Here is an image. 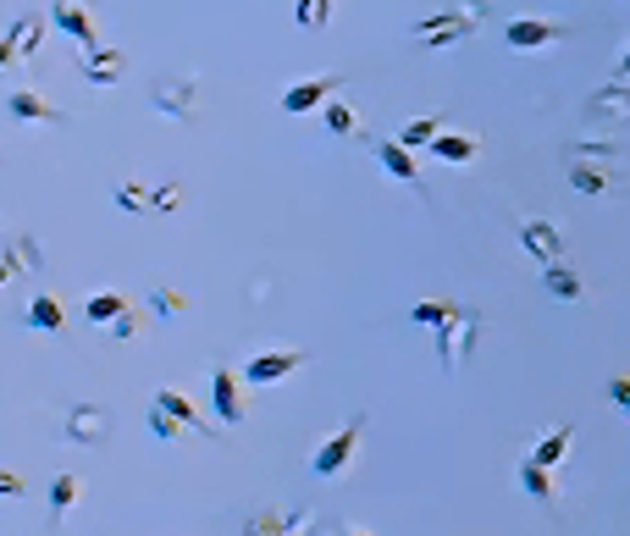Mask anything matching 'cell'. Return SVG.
<instances>
[{
  "label": "cell",
  "mask_w": 630,
  "mask_h": 536,
  "mask_svg": "<svg viewBox=\"0 0 630 536\" xmlns=\"http://www.w3.org/2000/svg\"><path fill=\"white\" fill-rule=\"evenodd\" d=\"M482 28V0H454V12H437L426 23H415L409 34L426 45V50H448L460 34H476Z\"/></svg>",
  "instance_id": "obj_1"
},
{
  "label": "cell",
  "mask_w": 630,
  "mask_h": 536,
  "mask_svg": "<svg viewBox=\"0 0 630 536\" xmlns=\"http://www.w3.org/2000/svg\"><path fill=\"white\" fill-rule=\"evenodd\" d=\"M150 106L161 117H177V122H189L200 111V78H155L150 88Z\"/></svg>",
  "instance_id": "obj_2"
},
{
  "label": "cell",
  "mask_w": 630,
  "mask_h": 536,
  "mask_svg": "<svg viewBox=\"0 0 630 536\" xmlns=\"http://www.w3.org/2000/svg\"><path fill=\"white\" fill-rule=\"evenodd\" d=\"M359 437H366V415H348V426H343L337 437L321 442L316 476H337V471H348V460H354V449H359Z\"/></svg>",
  "instance_id": "obj_3"
},
{
  "label": "cell",
  "mask_w": 630,
  "mask_h": 536,
  "mask_svg": "<svg viewBox=\"0 0 630 536\" xmlns=\"http://www.w3.org/2000/svg\"><path fill=\"white\" fill-rule=\"evenodd\" d=\"M476 332H482V315H476V310H460L454 321L442 326V371H448V377L460 371V360H471Z\"/></svg>",
  "instance_id": "obj_4"
},
{
  "label": "cell",
  "mask_w": 630,
  "mask_h": 536,
  "mask_svg": "<svg viewBox=\"0 0 630 536\" xmlns=\"http://www.w3.org/2000/svg\"><path fill=\"white\" fill-rule=\"evenodd\" d=\"M67 437L78 442V449H100V442L111 437V415L100 404H72L67 409Z\"/></svg>",
  "instance_id": "obj_5"
},
{
  "label": "cell",
  "mask_w": 630,
  "mask_h": 536,
  "mask_svg": "<svg viewBox=\"0 0 630 536\" xmlns=\"http://www.w3.org/2000/svg\"><path fill=\"white\" fill-rule=\"evenodd\" d=\"M305 366V354L299 348H265V354H254V360H243V382H283V377H294Z\"/></svg>",
  "instance_id": "obj_6"
},
{
  "label": "cell",
  "mask_w": 630,
  "mask_h": 536,
  "mask_svg": "<svg viewBox=\"0 0 630 536\" xmlns=\"http://www.w3.org/2000/svg\"><path fill=\"white\" fill-rule=\"evenodd\" d=\"M520 243L531 249V260H536V265L564 260V233H559L554 222H543V216H525V222H520Z\"/></svg>",
  "instance_id": "obj_7"
},
{
  "label": "cell",
  "mask_w": 630,
  "mask_h": 536,
  "mask_svg": "<svg viewBox=\"0 0 630 536\" xmlns=\"http://www.w3.org/2000/svg\"><path fill=\"white\" fill-rule=\"evenodd\" d=\"M559 39H564L559 23H536V17H514V23L503 28V45H509V50H548V45H559Z\"/></svg>",
  "instance_id": "obj_8"
},
{
  "label": "cell",
  "mask_w": 630,
  "mask_h": 536,
  "mask_svg": "<svg viewBox=\"0 0 630 536\" xmlns=\"http://www.w3.org/2000/svg\"><path fill=\"white\" fill-rule=\"evenodd\" d=\"M50 17H56V28L72 34L83 50H95V45H100V39H95V17L83 12V0H50Z\"/></svg>",
  "instance_id": "obj_9"
},
{
  "label": "cell",
  "mask_w": 630,
  "mask_h": 536,
  "mask_svg": "<svg viewBox=\"0 0 630 536\" xmlns=\"http://www.w3.org/2000/svg\"><path fill=\"white\" fill-rule=\"evenodd\" d=\"M343 88V78H305V83H294L288 95H283V111H316V106H332L326 95H337Z\"/></svg>",
  "instance_id": "obj_10"
},
{
  "label": "cell",
  "mask_w": 630,
  "mask_h": 536,
  "mask_svg": "<svg viewBox=\"0 0 630 536\" xmlns=\"http://www.w3.org/2000/svg\"><path fill=\"white\" fill-rule=\"evenodd\" d=\"M7 111H12V117H23V122H50V128H56V122H67V117H61V111L39 95V88H12V95H7Z\"/></svg>",
  "instance_id": "obj_11"
},
{
  "label": "cell",
  "mask_w": 630,
  "mask_h": 536,
  "mask_svg": "<svg viewBox=\"0 0 630 536\" xmlns=\"http://www.w3.org/2000/svg\"><path fill=\"white\" fill-rule=\"evenodd\" d=\"M211 398H216V415H222L227 426H238V420H243V393H238L233 366H216V377H211Z\"/></svg>",
  "instance_id": "obj_12"
},
{
  "label": "cell",
  "mask_w": 630,
  "mask_h": 536,
  "mask_svg": "<svg viewBox=\"0 0 630 536\" xmlns=\"http://www.w3.org/2000/svg\"><path fill=\"white\" fill-rule=\"evenodd\" d=\"M570 442H575V426H554V431H543V437H536L531 442V465H543V471H554L564 454H570Z\"/></svg>",
  "instance_id": "obj_13"
},
{
  "label": "cell",
  "mask_w": 630,
  "mask_h": 536,
  "mask_svg": "<svg viewBox=\"0 0 630 536\" xmlns=\"http://www.w3.org/2000/svg\"><path fill=\"white\" fill-rule=\"evenodd\" d=\"M586 117H603V122H619V117H630V83H603V88H592V100H586Z\"/></svg>",
  "instance_id": "obj_14"
},
{
  "label": "cell",
  "mask_w": 630,
  "mask_h": 536,
  "mask_svg": "<svg viewBox=\"0 0 630 536\" xmlns=\"http://www.w3.org/2000/svg\"><path fill=\"white\" fill-rule=\"evenodd\" d=\"M78 67H83V78H88V83H117L128 61H122V50L95 45V50H78Z\"/></svg>",
  "instance_id": "obj_15"
},
{
  "label": "cell",
  "mask_w": 630,
  "mask_h": 536,
  "mask_svg": "<svg viewBox=\"0 0 630 536\" xmlns=\"http://www.w3.org/2000/svg\"><path fill=\"white\" fill-rule=\"evenodd\" d=\"M377 160L388 166L393 183H420V166L409 160V150H404L399 139H377Z\"/></svg>",
  "instance_id": "obj_16"
},
{
  "label": "cell",
  "mask_w": 630,
  "mask_h": 536,
  "mask_svg": "<svg viewBox=\"0 0 630 536\" xmlns=\"http://www.w3.org/2000/svg\"><path fill=\"white\" fill-rule=\"evenodd\" d=\"M543 288L554 294V299H581L586 294V283L570 272V265L564 260H554V265H543Z\"/></svg>",
  "instance_id": "obj_17"
},
{
  "label": "cell",
  "mask_w": 630,
  "mask_h": 536,
  "mask_svg": "<svg viewBox=\"0 0 630 536\" xmlns=\"http://www.w3.org/2000/svg\"><path fill=\"white\" fill-rule=\"evenodd\" d=\"M155 409H166L177 426H200V431H205V420H200V404H189V398L177 393V388H161V393H155Z\"/></svg>",
  "instance_id": "obj_18"
},
{
  "label": "cell",
  "mask_w": 630,
  "mask_h": 536,
  "mask_svg": "<svg viewBox=\"0 0 630 536\" xmlns=\"http://www.w3.org/2000/svg\"><path fill=\"white\" fill-rule=\"evenodd\" d=\"M39 34H45V23H39V17H23V23L7 34V50H0V56H7V61H17V56H34V50H39Z\"/></svg>",
  "instance_id": "obj_19"
},
{
  "label": "cell",
  "mask_w": 630,
  "mask_h": 536,
  "mask_svg": "<svg viewBox=\"0 0 630 536\" xmlns=\"http://www.w3.org/2000/svg\"><path fill=\"white\" fill-rule=\"evenodd\" d=\"M128 310H133V305H128L122 294H95V299H88V305H83V315H88V321H95V326H117V321H122Z\"/></svg>",
  "instance_id": "obj_20"
},
{
  "label": "cell",
  "mask_w": 630,
  "mask_h": 536,
  "mask_svg": "<svg viewBox=\"0 0 630 536\" xmlns=\"http://www.w3.org/2000/svg\"><path fill=\"white\" fill-rule=\"evenodd\" d=\"M520 481H525V492L536 498V503H554L559 498V481H554V471H543V465H520Z\"/></svg>",
  "instance_id": "obj_21"
},
{
  "label": "cell",
  "mask_w": 630,
  "mask_h": 536,
  "mask_svg": "<svg viewBox=\"0 0 630 536\" xmlns=\"http://www.w3.org/2000/svg\"><path fill=\"white\" fill-rule=\"evenodd\" d=\"M431 150H437L442 160H454V166H460V160H476V150H482V144H476L471 133H442Z\"/></svg>",
  "instance_id": "obj_22"
},
{
  "label": "cell",
  "mask_w": 630,
  "mask_h": 536,
  "mask_svg": "<svg viewBox=\"0 0 630 536\" xmlns=\"http://www.w3.org/2000/svg\"><path fill=\"white\" fill-rule=\"evenodd\" d=\"M437 139H442V122H437V117H415V122H404V133H399L404 150H420V144H437Z\"/></svg>",
  "instance_id": "obj_23"
},
{
  "label": "cell",
  "mask_w": 630,
  "mask_h": 536,
  "mask_svg": "<svg viewBox=\"0 0 630 536\" xmlns=\"http://www.w3.org/2000/svg\"><path fill=\"white\" fill-rule=\"evenodd\" d=\"M61 321H67V315H61V305H56L50 294H39V299L28 305V326H34V332H61Z\"/></svg>",
  "instance_id": "obj_24"
},
{
  "label": "cell",
  "mask_w": 630,
  "mask_h": 536,
  "mask_svg": "<svg viewBox=\"0 0 630 536\" xmlns=\"http://www.w3.org/2000/svg\"><path fill=\"white\" fill-rule=\"evenodd\" d=\"M117 205L122 211H155V189H144L139 177H122V183H117Z\"/></svg>",
  "instance_id": "obj_25"
},
{
  "label": "cell",
  "mask_w": 630,
  "mask_h": 536,
  "mask_svg": "<svg viewBox=\"0 0 630 536\" xmlns=\"http://www.w3.org/2000/svg\"><path fill=\"white\" fill-rule=\"evenodd\" d=\"M78 492H83L78 476H56V481H50V520H61V514L78 503Z\"/></svg>",
  "instance_id": "obj_26"
},
{
  "label": "cell",
  "mask_w": 630,
  "mask_h": 536,
  "mask_svg": "<svg viewBox=\"0 0 630 536\" xmlns=\"http://www.w3.org/2000/svg\"><path fill=\"white\" fill-rule=\"evenodd\" d=\"M570 183H575L581 194H608V171H603V166L575 160V166H570Z\"/></svg>",
  "instance_id": "obj_27"
},
{
  "label": "cell",
  "mask_w": 630,
  "mask_h": 536,
  "mask_svg": "<svg viewBox=\"0 0 630 536\" xmlns=\"http://www.w3.org/2000/svg\"><path fill=\"white\" fill-rule=\"evenodd\" d=\"M454 315H460V305H442V299H431V305H415V321H420V326H437V332H442L448 321H454Z\"/></svg>",
  "instance_id": "obj_28"
},
{
  "label": "cell",
  "mask_w": 630,
  "mask_h": 536,
  "mask_svg": "<svg viewBox=\"0 0 630 536\" xmlns=\"http://www.w3.org/2000/svg\"><path fill=\"white\" fill-rule=\"evenodd\" d=\"M326 17H332V0H299V23L305 28H326Z\"/></svg>",
  "instance_id": "obj_29"
},
{
  "label": "cell",
  "mask_w": 630,
  "mask_h": 536,
  "mask_svg": "<svg viewBox=\"0 0 630 536\" xmlns=\"http://www.w3.org/2000/svg\"><path fill=\"white\" fill-rule=\"evenodd\" d=\"M326 128H332V133H343V139H348V133H354V111H348V106H343V100H332V106H326Z\"/></svg>",
  "instance_id": "obj_30"
},
{
  "label": "cell",
  "mask_w": 630,
  "mask_h": 536,
  "mask_svg": "<svg viewBox=\"0 0 630 536\" xmlns=\"http://www.w3.org/2000/svg\"><path fill=\"white\" fill-rule=\"evenodd\" d=\"M608 404H614L619 415H630V377H614V382H608Z\"/></svg>",
  "instance_id": "obj_31"
},
{
  "label": "cell",
  "mask_w": 630,
  "mask_h": 536,
  "mask_svg": "<svg viewBox=\"0 0 630 536\" xmlns=\"http://www.w3.org/2000/svg\"><path fill=\"white\" fill-rule=\"evenodd\" d=\"M183 205V183H161L155 189V211H177Z\"/></svg>",
  "instance_id": "obj_32"
},
{
  "label": "cell",
  "mask_w": 630,
  "mask_h": 536,
  "mask_svg": "<svg viewBox=\"0 0 630 536\" xmlns=\"http://www.w3.org/2000/svg\"><path fill=\"white\" fill-rule=\"evenodd\" d=\"M150 426H155V437H161V442H171L177 431H183V426H177V420H171L166 409H150Z\"/></svg>",
  "instance_id": "obj_33"
},
{
  "label": "cell",
  "mask_w": 630,
  "mask_h": 536,
  "mask_svg": "<svg viewBox=\"0 0 630 536\" xmlns=\"http://www.w3.org/2000/svg\"><path fill=\"white\" fill-rule=\"evenodd\" d=\"M150 310H161V315H177V310H183V294H171V288H161V294L150 299Z\"/></svg>",
  "instance_id": "obj_34"
},
{
  "label": "cell",
  "mask_w": 630,
  "mask_h": 536,
  "mask_svg": "<svg viewBox=\"0 0 630 536\" xmlns=\"http://www.w3.org/2000/svg\"><path fill=\"white\" fill-rule=\"evenodd\" d=\"M139 326H144V315H139V310H128V315H122L111 332H117V337H139Z\"/></svg>",
  "instance_id": "obj_35"
},
{
  "label": "cell",
  "mask_w": 630,
  "mask_h": 536,
  "mask_svg": "<svg viewBox=\"0 0 630 536\" xmlns=\"http://www.w3.org/2000/svg\"><path fill=\"white\" fill-rule=\"evenodd\" d=\"M619 72H625V78H630V45H625V56H619Z\"/></svg>",
  "instance_id": "obj_36"
},
{
  "label": "cell",
  "mask_w": 630,
  "mask_h": 536,
  "mask_svg": "<svg viewBox=\"0 0 630 536\" xmlns=\"http://www.w3.org/2000/svg\"><path fill=\"white\" fill-rule=\"evenodd\" d=\"M343 536H371V531H359V525H348V531H343Z\"/></svg>",
  "instance_id": "obj_37"
}]
</instances>
